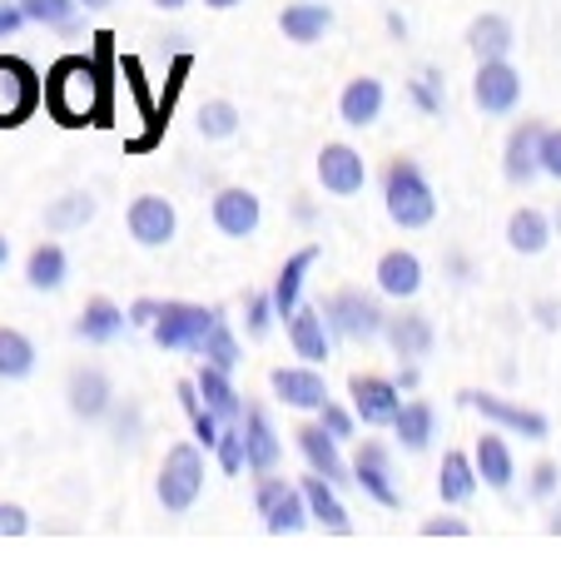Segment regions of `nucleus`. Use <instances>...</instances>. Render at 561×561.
Returning a JSON list of instances; mask_svg holds the SVG:
<instances>
[{"label": "nucleus", "instance_id": "1a4fd4ad", "mask_svg": "<svg viewBox=\"0 0 561 561\" xmlns=\"http://www.w3.org/2000/svg\"><path fill=\"white\" fill-rule=\"evenodd\" d=\"M41 105V80L25 60L0 55V125H21L31 110Z\"/></svg>", "mask_w": 561, "mask_h": 561}, {"label": "nucleus", "instance_id": "bb28decb", "mask_svg": "<svg viewBox=\"0 0 561 561\" xmlns=\"http://www.w3.org/2000/svg\"><path fill=\"white\" fill-rule=\"evenodd\" d=\"M194 388H199V398L224 417V423H244V403H239V392H233V382H229V373L224 368L204 363L199 378H194Z\"/></svg>", "mask_w": 561, "mask_h": 561}, {"label": "nucleus", "instance_id": "f3484780", "mask_svg": "<svg viewBox=\"0 0 561 561\" xmlns=\"http://www.w3.org/2000/svg\"><path fill=\"white\" fill-rule=\"evenodd\" d=\"M288 343H294V353L304 363H329V318L318 313V308H298L294 318H288Z\"/></svg>", "mask_w": 561, "mask_h": 561}, {"label": "nucleus", "instance_id": "473e14b6", "mask_svg": "<svg viewBox=\"0 0 561 561\" xmlns=\"http://www.w3.org/2000/svg\"><path fill=\"white\" fill-rule=\"evenodd\" d=\"M65 249L60 244H35L31 249V264H25V278H31V288H41V294H55V288L65 284Z\"/></svg>", "mask_w": 561, "mask_h": 561}, {"label": "nucleus", "instance_id": "dca6fc26", "mask_svg": "<svg viewBox=\"0 0 561 561\" xmlns=\"http://www.w3.org/2000/svg\"><path fill=\"white\" fill-rule=\"evenodd\" d=\"M353 482H358L378 507H398V488H392V472H388V453H382L378 443H363L358 462H353Z\"/></svg>", "mask_w": 561, "mask_h": 561}, {"label": "nucleus", "instance_id": "f8f14e48", "mask_svg": "<svg viewBox=\"0 0 561 561\" xmlns=\"http://www.w3.org/2000/svg\"><path fill=\"white\" fill-rule=\"evenodd\" d=\"M467 403L488 417V423L507 427V433H522V437H531V443L547 437V417L531 413V408H522V403H507V398H497V392H467Z\"/></svg>", "mask_w": 561, "mask_h": 561}, {"label": "nucleus", "instance_id": "2eb2a0df", "mask_svg": "<svg viewBox=\"0 0 561 561\" xmlns=\"http://www.w3.org/2000/svg\"><path fill=\"white\" fill-rule=\"evenodd\" d=\"M259 219H264L259 194H249V190L214 194V224H219V233H229V239H249V233L259 229Z\"/></svg>", "mask_w": 561, "mask_h": 561}, {"label": "nucleus", "instance_id": "f704fd0d", "mask_svg": "<svg viewBox=\"0 0 561 561\" xmlns=\"http://www.w3.org/2000/svg\"><path fill=\"white\" fill-rule=\"evenodd\" d=\"M199 358H204V363H214V368H224V373L239 368V339H233V329H229V318H224V313L214 318L209 333H204Z\"/></svg>", "mask_w": 561, "mask_h": 561}, {"label": "nucleus", "instance_id": "9d476101", "mask_svg": "<svg viewBox=\"0 0 561 561\" xmlns=\"http://www.w3.org/2000/svg\"><path fill=\"white\" fill-rule=\"evenodd\" d=\"M174 229H180V214H174V204L164 199V194H139V199L129 204V233H135V244L164 249L174 239Z\"/></svg>", "mask_w": 561, "mask_h": 561}, {"label": "nucleus", "instance_id": "423d86ee", "mask_svg": "<svg viewBox=\"0 0 561 561\" xmlns=\"http://www.w3.org/2000/svg\"><path fill=\"white\" fill-rule=\"evenodd\" d=\"M259 502V517H264V527L274 531V537H284V531H304L308 522V502H304V488H288L284 477H264L254 492Z\"/></svg>", "mask_w": 561, "mask_h": 561}, {"label": "nucleus", "instance_id": "72a5a7b5", "mask_svg": "<svg viewBox=\"0 0 561 561\" xmlns=\"http://www.w3.org/2000/svg\"><path fill=\"white\" fill-rule=\"evenodd\" d=\"M433 403H403V413H398V423H392V433H398V443L408 447V453H423L427 443H433Z\"/></svg>", "mask_w": 561, "mask_h": 561}, {"label": "nucleus", "instance_id": "09e8293b", "mask_svg": "<svg viewBox=\"0 0 561 561\" xmlns=\"http://www.w3.org/2000/svg\"><path fill=\"white\" fill-rule=\"evenodd\" d=\"M423 531H427V537H443V531H447V537H462L467 527H462V522H427Z\"/></svg>", "mask_w": 561, "mask_h": 561}, {"label": "nucleus", "instance_id": "8fccbe9b", "mask_svg": "<svg viewBox=\"0 0 561 561\" xmlns=\"http://www.w3.org/2000/svg\"><path fill=\"white\" fill-rule=\"evenodd\" d=\"M159 11H184V5H190V0H154Z\"/></svg>", "mask_w": 561, "mask_h": 561}, {"label": "nucleus", "instance_id": "393cba45", "mask_svg": "<svg viewBox=\"0 0 561 561\" xmlns=\"http://www.w3.org/2000/svg\"><path fill=\"white\" fill-rule=\"evenodd\" d=\"M382 80H373V75H363V80H348V90H343V100H339V115H343V125H373V119L382 115Z\"/></svg>", "mask_w": 561, "mask_h": 561}, {"label": "nucleus", "instance_id": "de8ad7c7", "mask_svg": "<svg viewBox=\"0 0 561 561\" xmlns=\"http://www.w3.org/2000/svg\"><path fill=\"white\" fill-rule=\"evenodd\" d=\"M551 488H557V467L541 462V467H537V477H531V492H537V497H547Z\"/></svg>", "mask_w": 561, "mask_h": 561}, {"label": "nucleus", "instance_id": "c85d7f7f", "mask_svg": "<svg viewBox=\"0 0 561 561\" xmlns=\"http://www.w3.org/2000/svg\"><path fill=\"white\" fill-rule=\"evenodd\" d=\"M278 25H284V35L294 45H313V41H323V35H329L333 11H329V5H318V0H304V5H288V11L278 15Z\"/></svg>", "mask_w": 561, "mask_h": 561}, {"label": "nucleus", "instance_id": "39448f33", "mask_svg": "<svg viewBox=\"0 0 561 561\" xmlns=\"http://www.w3.org/2000/svg\"><path fill=\"white\" fill-rule=\"evenodd\" d=\"M329 329H339L343 339H353V343H368V339H378L382 329H388V318H382V308L373 304L368 294H358V288H343V294H333L329 298Z\"/></svg>", "mask_w": 561, "mask_h": 561}, {"label": "nucleus", "instance_id": "a18cd8bd", "mask_svg": "<svg viewBox=\"0 0 561 561\" xmlns=\"http://www.w3.org/2000/svg\"><path fill=\"white\" fill-rule=\"evenodd\" d=\"M353 417H358V413H343L339 403H323V427H329L339 443H343V437H353Z\"/></svg>", "mask_w": 561, "mask_h": 561}, {"label": "nucleus", "instance_id": "6e6552de", "mask_svg": "<svg viewBox=\"0 0 561 561\" xmlns=\"http://www.w3.org/2000/svg\"><path fill=\"white\" fill-rule=\"evenodd\" d=\"M348 398H353V413H358L368 427H392V423H398V413H403L398 382L373 378V373H353V378H348Z\"/></svg>", "mask_w": 561, "mask_h": 561}, {"label": "nucleus", "instance_id": "7ed1b4c3", "mask_svg": "<svg viewBox=\"0 0 561 561\" xmlns=\"http://www.w3.org/2000/svg\"><path fill=\"white\" fill-rule=\"evenodd\" d=\"M50 110L65 119V125H85L90 110H95V95H100V80L85 60H60L50 75Z\"/></svg>", "mask_w": 561, "mask_h": 561}, {"label": "nucleus", "instance_id": "4468645a", "mask_svg": "<svg viewBox=\"0 0 561 561\" xmlns=\"http://www.w3.org/2000/svg\"><path fill=\"white\" fill-rule=\"evenodd\" d=\"M298 453L308 457V467H313V472L329 477L333 488H339V482H353V477H348V462H343V453H339V437H333L323 423L298 427Z\"/></svg>", "mask_w": 561, "mask_h": 561}, {"label": "nucleus", "instance_id": "a211bd4d", "mask_svg": "<svg viewBox=\"0 0 561 561\" xmlns=\"http://www.w3.org/2000/svg\"><path fill=\"white\" fill-rule=\"evenodd\" d=\"M378 288L388 298H413L417 288H423V259L408 254V249H392V254L378 259Z\"/></svg>", "mask_w": 561, "mask_h": 561}, {"label": "nucleus", "instance_id": "9b49d317", "mask_svg": "<svg viewBox=\"0 0 561 561\" xmlns=\"http://www.w3.org/2000/svg\"><path fill=\"white\" fill-rule=\"evenodd\" d=\"M318 180H323L329 194L348 199V194H358L363 184H368V164H363V154L353 145H323V154H318Z\"/></svg>", "mask_w": 561, "mask_h": 561}, {"label": "nucleus", "instance_id": "ddd939ff", "mask_svg": "<svg viewBox=\"0 0 561 561\" xmlns=\"http://www.w3.org/2000/svg\"><path fill=\"white\" fill-rule=\"evenodd\" d=\"M268 382H274V392L288 408H298V413H323V403H329L323 373H318L313 363H304V368H274Z\"/></svg>", "mask_w": 561, "mask_h": 561}, {"label": "nucleus", "instance_id": "4be33fe9", "mask_svg": "<svg viewBox=\"0 0 561 561\" xmlns=\"http://www.w3.org/2000/svg\"><path fill=\"white\" fill-rule=\"evenodd\" d=\"M507 180L512 184H531L537 180V170H541V129L537 125H517L512 129V139H507Z\"/></svg>", "mask_w": 561, "mask_h": 561}, {"label": "nucleus", "instance_id": "f257e3e1", "mask_svg": "<svg viewBox=\"0 0 561 561\" xmlns=\"http://www.w3.org/2000/svg\"><path fill=\"white\" fill-rule=\"evenodd\" d=\"M382 199H388V219L398 229H423L433 224L437 199H433V184L423 180L413 159H392L388 164V180H382Z\"/></svg>", "mask_w": 561, "mask_h": 561}, {"label": "nucleus", "instance_id": "864d4df0", "mask_svg": "<svg viewBox=\"0 0 561 561\" xmlns=\"http://www.w3.org/2000/svg\"><path fill=\"white\" fill-rule=\"evenodd\" d=\"M5 259H11V239H0V268H5Z\"/></svg>", "mask_w": 561, "mask_h": 561}, {"label": "nucleus", "instance_id": "0eeeda50", "mask_svg": "<svg viewBox=\"0 0 561 561\" xmlns=\"http://www.w3.org/2000/svg\"><path fill=\"white\" fill-rule=\"evenodd\" d=\"M472 100L482 115H512L522 100V75L507 60H477V80H472Z\"/></svg>", "mask_w": 561, "mask_h": 561}, {"label": "nucleus", "instance_id": "58836bf2", "mask_svg": "<svg viewBox=\"0 0 561 561\" xmlns=\"http://www.w3.org/2000/svg\"><path fill=\"white\" fill-rule=\"evenodd\" d=\"M233 129H239V110H233L229 100H209V105L199 110V135L204 139H229Z\"/></svg>", "mask_w": 561, "mask_h": 561}, {"label": "nucleus", "instance_id": "3c124183", "mask_svg": "<svg viewBox=\"0 0 561 561\" xmlns=\"http://www.w3.org/2000/svg\"><path fill=\"white\" fill-rule=\"evenodd\" d=\"M204 5H209V11H233L239 0H204Z\"/></svg>", "mask_w": 561, "mask_h": 561}, {"label": "nucleus", "instance_id": "412c9836", "mask_svg": "<svg viewBox=\"0 0 561 561\" xmlns=\"http://www.w3.org/2000/svg\"><path fill=\"white\" fill-rule=\"evenodd\" d=\"M239 427H244V462L254 467V472H274L284 447H278V433L268 427V417L259 413V408H249Z\"/></svg>", "mask_w": 561, "mask_h": 561}, {"label": "nucleus", "instance_id": "5701e85b", "mask_svg": "<svg viewBox=\"0 0 561 561\" xmlns=\"http://www.w3.org/2000/svg\"><path fill=\"white\" fill-rule=\"evenodd\" d=\"M472 462H477V477H482L492 492H507L512 477H517V467H512V447L502 443L497 433L477 437V457H472Z\"/></svg>", "mask_w": 561, "mask_h": 561}, {"label": "nucleus", "instance_id": "c03bdc74", "mask_svg": "<svg viewBox=\"0 0 561 561\" xmlns=\"http://www.w3.org/2000/svg\"><path fill=\"white\" fill-rule=\"evenodd\" d=\"M25 21H31V15H25L21 0H0V41H11V35L21 31Z\"/></svg>", "mask_w": 561, "mask_h": 561}, {"label": "nucleus", "instance_id": "aec40b11", "mask_svg": "<svg viewBox=\"0 0 561 561\" xmlns=\"http://www.w3.org/2000/svg\"><path fill=\"white\" fill-rule=\"evenodd\" d=\"M318 264V244H308V249H298L294 259H288L284 268H278V278H274V313L278 318H294L298 313V294H304V278H308V268Z\"/></svg>", "mask_w": 561, "mask_h": 561}, {"label": "nucleus", "instance_id": "f03ea898", "mask_svg": "<svg viewBox=\"0 0 561 561\" xmlns=\"http://www.w3.org/2000/svg\"><path fill=\"white\" fill-rule=\"evenodd\" d=\"M204 492V453L194 443H180L164 453V467H159V502L164 512H190Z\"/></svg>", "mask_w": 561, "mask_h": 561}, {"label": "nucleus", "instance_id": "6ab92c4d", "mask_svg": "<svg viewBox=\"0 0 561 561\" xmlns=\"http://www.w3.org/2000/svg\"><path fill=\"white\" fill-rule=\"evenodd\" d=\"M304 502H308V517H318L329 531H339V537H348L353 522H348V507L339 502V492H333V482L323 472L304 477Z\"/></svg>", "mask_w": 561, "mask_h": 561}, {"label": "nucleus", "instance_id": "a878e982", "mask_svg": "<svg viewBox=\"0 0 561 561\" xmlns=\"http://www.w3.org/2000/svg\"><path fill=\"white\" fill-rule=\"evenodd\" d=\"M105 408H110L105 373H100V368H75L70 373V413L90 423V417H105Z\"/></svg>", "mask_w": 561, "mask_h": 561}, {"label": "nucleus", "instance_id": "79ce46f5", "mask_svg": "<svg viewBox=\"0 0 561 561\" xmlns=\"http://www.w3.org/2000/svg\"><path fill=\"white\" fill-rule=\"evenodd\" d=\"M541 170L561 180V129H541Z\"/></svg>", "mask_w": 561, "mask_h": 561}, {"label": "nucleus", "instance_id": "20e7f679", "mask_svg": "<svg viewBox=\"0 0 561 561\" xmlns=\"http://www.w3.org/2000/svg\"><path fill=\"white\" fill-rule=\"evenodd\" d=\"M219 318V308H199V304H159V318H154V343L159 348H190L199 353L204 333L209 323Z\"/></svg>", "mask_w": 561, "mask_h": 561}, {"label": "nucleus", "instance_id": "603ef678", "mask_svg": "<svg viewBox=\"0 0 561 561\" xmlns=\"http://www.w3.org/2000/svg\"><path fill=\"white\" fill-rule=\"evenodd\" d=\"M80 5H85V11H105L110 0H80Z\"/></svg>", "mask_w": 561, "mask_h": 561}, {"label": "nucleus", "instance_id": "7c9ffc66", "mask_svg": "<svg viewBox=\"0 0 561 561\" xmlns=\"http://www.w3.org/2000/svg\"><path fill=\"white\" fill-rule=\"evenodd\" d=\"M472 492H477V462L472 457H462V453H447L443 472H437V497L453 502V507H462Z\"/></svg>", "mask_w": 561, "mask_h": 561}, {"label": "nucleus", "instance_id": "e433bc0d", "mask_svg": "<svg viewBox=\"0 0 561 561\" xmlns=\"http://www.w3.org/2000/svg\"><path fill=\"white\" fill-rule=\"evenodd\" d=\"M90 219H95V199H90L85 190L65 194V199H55L50 209H45V224H50L55 233H60V229H85Z\"/></svg>", "mask_w": 561, "mask_h": 561}, {"label": "nucleus", "instance_id": "cd10ccee", "mask_svg": "<svg viewBox=\"0 0 561 561\" xmlns=\"http://www.w3.org/2000/svg\"><path fill=\"white\" fill-rule=\"evenodd\" d=\"M467 45H472L477 60H507V50L517 45L512 41V21L507 15H477L467 25Z\"/></svg>", "mask_w": 561, "mask_h": 561}, {"label": "nucleus", "instance_id": "2f4dec72", "mask_svg": "<svg viewBox=\"0 0 561 561\" xmlns=\"http://www.w3.org/2000/svg\"><path fill=\"white\" fill-rule=\"evenodd\" d=\"M35 373V343L21 329H0V378L21 382Z\"/></svg>", "mask_w": 561, "mask_h": 561}, {"label": "nucleus", "instance_id": "b1692460", "mask_svg": "<svg viewBox=\"0 0 561 561\" xmlns=\"http://www.w3.org/2000/svg\"><path fill=\"white\" fill-rule=\"evenodd\" d=\"M388 343H392V353L403 363H417V358H427V348H433V323H427L423 313H403V318H388Z\"/></svg>", "mask_w": 561, "mask_h": 561}, {"label": "nucleus", "instance_id": "c756f323", "mask_svg": "<svg viewBox=\"0 0 561 561\" xmlns=\"http://www.w3.org/2000/svg\"><path fill=\"white\" fill-rule=\"evenodd\" d=\"M125 323H129V313L119 304H110V298H90L85 313H80V323H75V333H80L85 343H115Z\"/></svg>", "mask_w": 561, "mask_h": 561}, {"label": "nucleus", "instance_id": "4c0bfd02", "mask_svg": "<svg viewBox=\"0 0 561 561\" xmlns=\"http://www.w3.org/2000/svg\"><path fill=\"white\" fill-rule=\"evenodd\" d=\"M21 5L35 25H50V31H75L80 21V0H21Z\"/></svg>", "mask_w": 561, "mask_h": 561}, {"label": "nucleus", "instance_id": "a19ab883", "mask_svg": "<svg viewBox=\"0 0 561 561\" xmlns=\"http://www.w3.org/2000/svg\"><path fill=\"white\" fill-rule=\"evenodd\" d=\"M274 318H278V313H274V298H264V294L249 298V333H254V339H264Z\"/></svg>", "mask_w": 561, "mask_h": 561}, {"label": "nucleus", "instance_id": "ea45409f", "mask_svg": "<svg viewBox=\"0 0 561 561\" xmlns=\"http://www.w3.org/2000/svg\"><path fill=\"white\" fill-rule=\"evenodd\" d=\"M214 453H219V467L229 477L239 472V467H244V427H224L219 443H214Z\"/></svg>", "mask_w": 561, "mask_h": 561}, {"label": "nucleus", "instance_id": "c9c22d12", "mask_svg": "<svg viewBox=\"0 0 561 561\" xmlns=\"http://www.w3.org/2000/svg\"><path fill=\"white\" fill-rule=\"evenodd\" d=\"M547 219H541L537 209H517L507 219V244L517 249V254H541V249H547Z\"/></svg>", "mask_w": 561, "mask_h": 561}, {"label": "nucleus", "instance_id": "49530a36", "mask_svg": "<svg viewBox=\"0 0 561 561\" xmlns=\"http://www.w3.org/2000/svg\"><path fill=\"white\" fill-rule=\"evenodd\" d=\"M154 318H159V304H154V298H139V304L129 308V323H135V329H154Z\"/></svg>", "mask_w": 561, "mask_h": 561}, {"label": "nucleus", "instance_id": "37998d69", "mask_svg": "<svg viewBox=\"0 0 561 561\" xmlns=\"http://www.w3.org/2000/svg\"><path fill=\"white\" fill-rule=\"evenodd\" d=\"M31 531V517H25V507H15V502H0V537H25Z\"/></svg>", "mask_w": 561, "mask_h": 561}]
</instances>
